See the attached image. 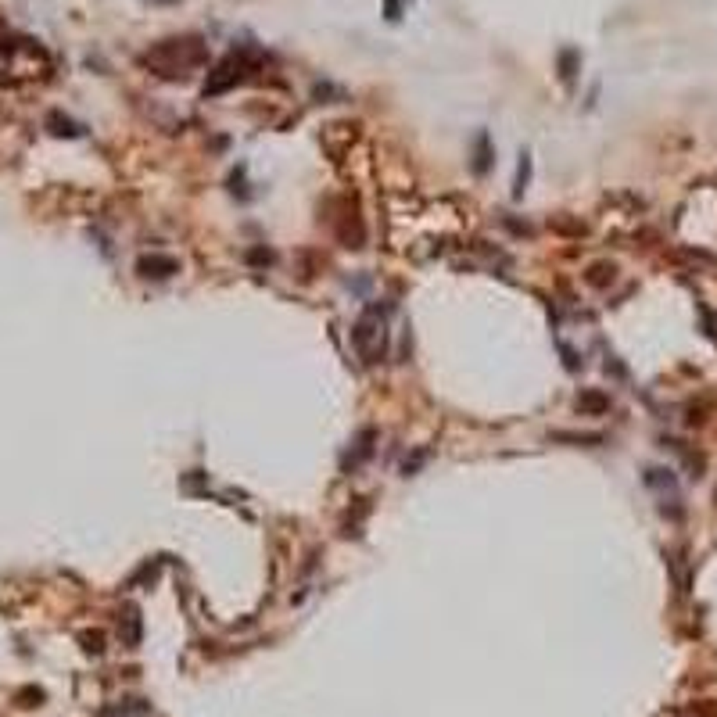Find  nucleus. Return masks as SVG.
Wrapping results in <instances>:
<instances>
[{
  "label": "nucleus",
  "mask_w": 717,
  "mask_h": 717,
  "mask_svg": "<svg viewBox=\"0 0 717 717\" xmlns=\"http://www.w3.org/2000/svg\"><path fill=\"white\" fill-rule=\"evenodd\" d=\"M176 269H179V262L169 259V255H147V259H140V273H144V276H154V280H165V276H172Z\"/></svg>",
  "instance_id": "f257e3e1"
},
{
  "label": "nucleus",
  "mask_w": 717,
  "mask_h": 717,
  "mask_svg": "<svg viewBox=\"0 0 717 717\" xmlns=\"http://www.w3.org/2000/svg\"><path fill=\"white\" fill-rule=\"evenodd\" d=\"M581 405H588V409H603L606 398H599V395H585V398H581Z\"/></svg>",
  "instance_id": "f03ea898"
}]
</instances>
